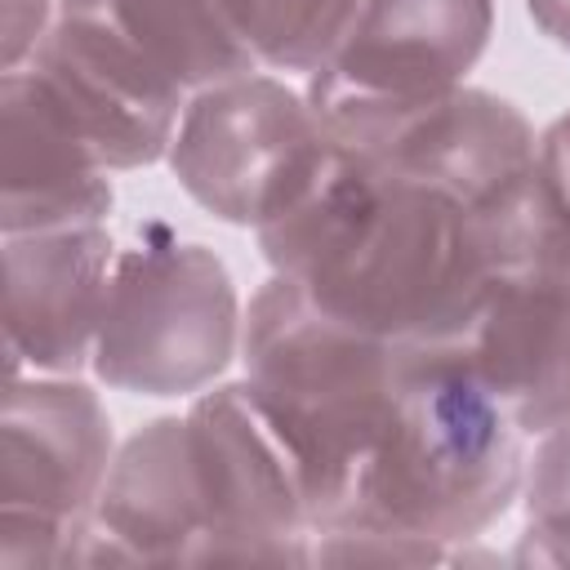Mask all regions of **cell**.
Listing matches in <instances>:
<instances>
[{
    "mask_svg": "<svg viewBox=\"0 0 570 570\" xmlns=\"http://www.w3.org/2000/svg\"><path fill=\"white\" fill-rule=\"evenodd\" d=\"M258 249L325 312L396 343H436L485 272L472 209L343 147L294 209L258 227Z\"/></svg>",
    "mask_w": 570,
    "mask_h": 570,
    "instance_id": "cell-1",
    "label": "cell"
},
{
    "mask_svg": "<svg viewBox=\"0 0 570 570\" xmlns=\"http://www.w3.org/2000/svg\"><path fill=\"white\" fill-rule=\"evenodd\" d=\"M0 156L4 236L107 223L116 200L107 178L111 169H102L76 120L31 67L4 71L0 80Z\"/></svg>",
    "mask_w": 570,
    "mask_h": 570,
    "instance_id": "cell-14",
    "label": "cell"
},
{
    "mask_svg": "<svg viewBox=\"0 0 570 570\" xmlns=\"http://www.w3.org/2000/svg\"><path fill=\"white\" fill-rule=\"evenodd\" d=\"M428 566L445 561V543L379 525H330L312 530V566Z\"/></svg>",
    "mask_w": 570,
    "mask_h": 570,
    "instance_id": "cell-18",
    "label": "cell"
},
{
    "mask_svg": "<svg viewBox=\"0 0 570 570\" xmlns=\"http://www.w3.org/2000/svg\"><path fill=\"white\" fill-rule=\"evenodd\" d=\"M205 543L209 508L187 414L151 419L116 450L102 494L80 525L71 566L205 561Z\"/></svg>",
    "mask_w": 570,
    "mask_h": 570,
    "instance_id": "cell-13",
    "label": "cell"
},
{
    "mask_svg": "<svg viewBox=\"0 0 570 570\" xmlns=\"http://www.w3.org/2000/svg\"><path fill=\"white\" fill-rule=\"evenodd\" d=\"M27 67L76 120L102 169H142L169 156L187 94L107 22L58 4V22Z\"/></svg>",
    "mask_w": 570,
    "mask_h": 570,
    "instance_id": "cell-9",
    "label": "cell"
},
{
    "mask_svg": "<svg viewBox=\"0 0 570 570\" xmlns=\"http://www.w3.org/2000/svg\"><path fill=\"white\" fill-rule=\"evenodd\" d=\"M539 174L548 178V187L557 191V200L570 214V111H561L543 134H539V151H534Z\"/></svg>",
    "mask_w": 570,
    "mask_h": 570,
    "instance_id": "cell-21",
    "label": "cell"
},
{
    "mask_svg": "<svg viewBox=\"0 0 570 570\" xmlns=\"http://www.w3.org/2000/svg\"><path fill=\"white\" fill-rule=\"evenodd\" d=\"M334 138L307 94L249 71L187 98L169 169L178 187L232 227H267L325 174Z\"/></svg>",
    "mask_w": 570,
    "mask_h": 570,
    "instance_id": "cell-5",
    "label": "cell"
},
{
    "mask_svg": "<svg viewBox=\"0 0 570 570\" xmlns=\"http://www.w3.org/2000/svg\"><path fill=\"white\" fill-rule=\"evenodd\" d=\"M494 36V0H361L338 49L307 76L316 111L428 98L468 80Z\"/></svg>",
    "mask_w": 570,
    "mask_h": 570,
    "instance_id": "cell-10",
    "label": "cell"
},
{
    "mask_svg": "<svg viewBox=\"0 0 570 570\" xmlns=\"http://www.w3.org/2000/svg\"><path fill=\"white\" fill-rule=\"evenodd\" d=\"M58 4L53 0H0V62L18 71L36 58L40 40L53 31Z\"/></svg>",
    "mask_w": 570,
    "mask_h": 570,
    "instance_id": "cell-20",
    "label": "cell"
},
{
    "mask_svg": "<svg viewBox=\"0 0 570 570\" xmlns=\"http://www.w3.org/2000/svg\"><path fill=\"white\" fill-rule=\"evenodd\" d=\"M187 432L209 508L205 561L312 566V512L298 463L249 383L196 392Z\"/></svg>",
    "mask_w": 570,
    "mask_h": 570,
    "instance_id": "cell-7",
    "label": "cell"
},
{
    "mask_svg": "<svg viewBox=\"0 0 570 570\" xmlns=\"http://www.w3.org/2000/svg\"><path fill=\"white\" fill-rule=\"evenodd\" d=\"M240 303L227 263L165 223H142L116 249L89 370L134 396H196L240 347Z\"/></svg>",
    "mask_w": 570,
    "mask_h": 570,
    "instance_id": "cell-4",
    "label": "cell"
},
{
    "mask_svg": "<svg viewBox=\"0 0 570 570\" xmlns=\"http://www.w3.org/2000/svg\"><path fill=\"white\" fill-rule=\"evenodd\" d=\"M80 525L40 517L31 508H0V566L4 570H58L71 566Z\"/></svg>",
    "mask_w": 570,
    "mask_h": 570,
    "instance_id": "cell-19",
    "label": "cell"
},
{
    "mask_svg": "<svg viewBox=\"0 0 570 570\" xmlns=\"http://www.w3.org/2000/svg\"><path fill=\"white\" fill-rule=\"evenodd\" d=\"M62 9L107 22L187 98L258 71L227 0H58Z\"/></svg>",
    "mask_w": 570,
    "mask_h": 570,
    "instance_id": "cell-15",
    "label": "cell"
},
{
    "mask_svg": "<svg viewBox=\"0 0 570 570\" xmlns=\"http://www.w3.org/2000/svg\"><path fill=\"white\" fill-rule=\"evenodd\" d=\"M525 530L512 548L517 566H570V419L539 436L525 459Z\"/></svg>",
    "mask_w": 570,
    "mask_h": 570,
    "instance_id": "cell-17",
    "label": "cell"
},
{
    "mask_svg": "<svg viewBox=\"0 0 570 570\" xmlns=\"http://www.w3.org/2000/svg\"><path fill=\"white\" fill-rule=\"evenodd\" d=\"M525 9L552 45L570 49V0H525Z\"/></svg>",
    "mask_w": 570,
    "mask_h": 570,
    "instance_id": "cell-22",
    "label": "cell"
},
{
    "mask_svg": "<svg viewBox=\"0 0 570 570\" xmlns=\"http://www.w3.org/2000/svg\"><path fill=\"white\" fill-rule=\"evenodd\" d=\"M240 356L254 401L298 463L312 530L343 525L387 428L405 343L325 312L272 272L249 298Z\"/></svg>",
    "mask_w": 570,
    "mask_h": 570,
    "instance_id": "cell-2",
    "label": "cell"
},
{
    "mask_svg": "<svg viewBox=\"0 0 570 570\" xmlns=\"http://www.w3.org/2000/svg\"><path fill=\"white\" fill-rule=\"evenodd\" d=\"M316 116L347 156L392 178L432 187L463 209L499 196L534 165L539 151L530 120L508 98L472 85L396 102H343Z\"/></svg>",
    "mask_w": 570,
    "mask_h": 570,
    "instance_id": "cell-6",
    "label": "cell"
},
{
    "mask_svg": "<svg viewBox=\"0 0 570 570\" xmlns=\"http://www.w3.org/2000/svg\"><path fill=\"white\" fill-rule=\"evenodd\" d=\"M521 485L525 432L490 387L445 352L405 343L387 428L343 525L459 543L490 530Z\"/></svg>",
    "mask_w": 570,
    "mask_h": 570,
    "instance_id": "cell-3",
    "label": "cell"
},
{
    "mask_svg": "<svg viewBox=\"0 0 570 570\" xmlns=\"http://www.w3.org/2000/svg\"><path fill=\"white\" fill-rule=\"evenodd\" d=\"M258 67L316 71L347 36L361 0H227Z\"/></svg>",
    "mask_w": 570,
    "mask_h": 570,
    "instance_id": "cell-16",
    "label": "cell"
},
{
    "mask_svg": "<svg viewBox=\"0 0 570 570\" xmlns=\"http://www.w3.org/2000/svg\"><path fill=\"white\" fill-rule=\"evenodd\" d=\"M116 240L107 223L4 236V370L76 379L94 361Z\"/></svg>",
    "mask_w": 570,
    "mask_h": 570,
    "instance_id": "cell-12",
    "label": "cell"
},
{
    "mask_svg": "<svg viewBox=\"0 0 570 570\" xmlns=\"http://www.w3.org/2000/svg\"><path fill=\"white\" fill-rule=\"evenodd\" d=\"M111 414L62 374H9L0 410V508L85 525L111 472Z\"/></svg>",
    "mask_w": 570,
    "mask_h": 570,
    "instance_id": "cell-11",
    "label": "cell"
},
{
    "mask_svg": "<svg viewBox=\"0 0 570 570\" xmlns=\"http://www.w3.org/2000/svg\"><path fill=\"white\" fill-rule=\"evenodd\" d=\"M432 347L476 374L525 436L570 419V281L485 267Z\"/></svg>",
    "mask_w": 570,
    "mask_h": 570,
    "instance_id": "cell-8",
    "label": "cell"
}]
</instances>
